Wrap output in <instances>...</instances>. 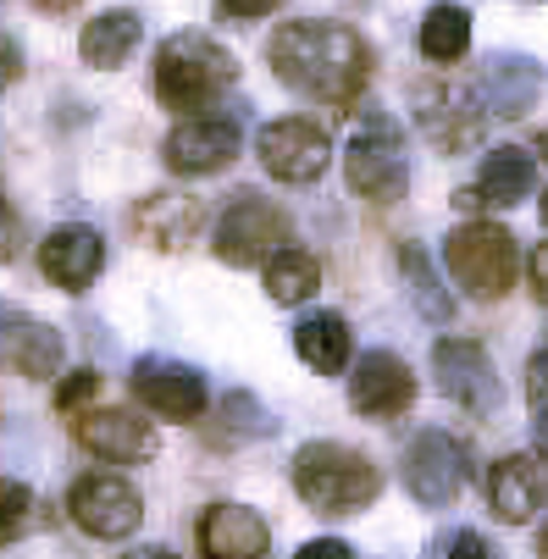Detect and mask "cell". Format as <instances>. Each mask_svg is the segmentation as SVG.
Listing matches in <instances>:
<instances>
[{
    "mask_svg": "<svg viewBox=\"0 0 548 559\" xmlns=\"http://www.w3.org/2000/svg\"><path fill=\"white\" fill-rule=\"evenodd\" d=\"M122 559H183V554L167 548V543H144V548H133V554H122Z\"/></svg>",
    "mask_w": 548,
    "mask_h": 559,
    "instance_id": "cell-38",
    "label": "cell"
},
{
    "mask_svg": "<svg viewBox=\"0 0 548 559\" xmlns=\"http://www.w3.org/2000/svg\"><path fill=\"white\" fill-rule=\"evenodd\" d=\"M100 266H106V245H100L95 227L67 222V227L45 233V245H39V272H45L61 294H90V283L100 277Z\"/></svg>",
    "mask_w": 548,
    "mask_h": 559,
    "instance_id": "cell-17",
    "label": "cell"
},
{
    "mask_svg": "<svg viewBox=\"0 0 548 559\" xmlns=\"http://www.w3.org/2000/svg\"><path fill=\"white\" fill-rule=\"evenodd\" d=\"M233 84H239V61H233L211 34H167L162 50H155V100L167 111L200 117Z\"/></svg>",
    "mask_w": 548,
    "mask_h": 559,
    "instance_id": "cell-2",
    "label": "cell"
},
{
    "mask_svg": "<svg viewBox=\"0 0 548 559\" xmlns=\"http://www.w3.org/2000/svg\"><path fill=\"white\" fill-rule=\"evenodd\" d=\"M465 488H472V449L443 427L416 432L405 449V493L421 510H449V504H460Z\"/></svg>",
    "mask_w": 548,
    "mask_h": 559,
    "instance_id": "cell-7",
    "label": "cell"
},
{
    "mask_svg": "<svg viewBox=\"0 0 548 559\" xmlns=\"http://www.w3.org/2000/svg\"><path fill=\"white\" fill-rule=\"evenodd\" d=\"M410 117H416V128H421L438 150L460 155V150H472V144L483 139L488 106H483L477 84H454V78H421V84L410 90Z\"/></svg>",
    "mask_w": 548,
    "mask_h": 559,
    "instance_id": "cell-8",
    "label": "cell"
},
{
    "mask_svg": "<svg viewBox=\"0 0 548 559\" xmlns=\"http://www.w3.org/2000/svg\"><path fill=\"white\" fill-rule=\"evenodd\" d=\"M477 95H483L488 117L515 122V117H526V111L537 106V95H543V67H537L532 56H521V50H499V56L483 61Z\"/></svg>",
    "mask_w": 548,
    "mask_h": 559,
    "instance_id": "cell-20",
    "label": "cell"
},
{
    "mask_svg": "<svg viewBox=\"0 0 548 559\" xmlns=\"http://www.w3.org/2000/svg\"><path fill=\"white\" fill-rule=\"evenodd\" d=\"M255 155L277 183H317L333 162V139L305 117H277L255 133Z\"/></svg>",
    "mask_w": 548,
    "mask_h": 559,
    "instance_id": "cell-12",
    "label": "cell"
},
{
    "mask_svg": "<svg viewBox=\"0 0 548 559\" xmlns=\"http://www.w3.org/2000/svg\"><path fill=\"white\" fill-rule=\"evenodd\" d=\"M294 355L310 366V371H322V377H338L355 355V333L338 310H317V316H305V322L294 328Z\"/></svg>",
    "mask_w": 548,
    "mask_h": 559,
    "instance_id": "cell-22",
    "label": "cell"
},
{
    "mask_svg": "<svg viewBox=\"0 0 548 559\" xmlns=\"http://www.w3.org/2000/svg\"><path fill=\"white\" fill-rule=\"evenodd\" d=\"M537 559H548V526H543V537H537Z\"/></svg>",
    "mask_w": 548,
    "mask_h": 559,
    "instance_id": "cell-40",
    "label": "cell"
},
{
    "mask_svg": "<svg viewBox=\"0 0 548 559\" xmlns=\"http://www.w3.org/2000/svg\"><path fill=\"white\" fill-rule=\"evenodd\" d=\"M294 559H355V548H349L344 537H310Z\"/></svg>",
    "mask_w": 548,
    "mask_h": 559,
    "instance_id": "cell-35",
    "label": "cell"
},
{
    "mask_svg": "<svg viewBox=\"0 0 548 559\" xmlns=\"http://www.w3.org/2000/svg\"><path fill=\"white\" fill-rule=\"evenodd\" d=\"M548 499V471L537 454H504L488 465V510L504 526H526Z\"/></svg>",
    "mask_w": 548,
    "mask_h": 559,
    "instance_id": "cell-19",
    "label": "cell"
},
{
    "mask_svg": "<svg viewBox=\"0 0 548 559\" xmlns=\"http://www.w3.org/2000/svg\"><path fill=\"white\" fill-rule=\"evenodd\" d=\"M344 178L355 194H366L371 205H400L410 189V139L400 128V117L388 111H366L344 144Z\"/></svg>",
    "mask_w": 548,
    "mask_h": 559,
    "instance_id": "cell-4",
    "label": "cell"
},
{
    "mask_svg": "<svg viewBox=\"0 0 548 559\" xmlns=\"http://www.w3.org/2000/svg\"><path fill=\"white\" fill-rule=\"evenodd\" d=\"M0 371L50 382L61 371V333L28 310H0Z\"/></svg>",
    "mask_w": 548,
    "mask_h": 559,
    "instance_id": "cell-16",
    "label": "cell"
},
{
    "mask_svg": "<svg viewBox=\"0 0 548 559\" xmlns=\"http://www.w3.org/2000/svg\"><path fill=\"white\" fill-rule=\"evenodd\" d=\"M294 493L317 510V515H355L366 504H377L382 493V471L333 438H317L294 454Z\"/></svg>",
    "mask_w": 548,
    "mask_h": 559,
    "instance_id": "cell-3",
    "label": "cell"
},
{
    "mask_svg": "<svg viewBox=\"0 0 548 559\" xmlns=\"http://www.w3.org/2000/svg\"><path fill=\"white\" fill-rule=\"evenodd\" d=\"M95 393H100V371L95 366H78V371H67V382H56V411L61 416H78V411H90Z\"/></svg>",
    "mask_w": 548,
    "mask_h": 559,
    "instance_id": "cell-31",
    "label": "cell"
},
{
    "mask_svg": "<svg viewBox=\"0 0 548 559\" xmlns=\"http://www.w3.org/2000/svg\"><path fill=\"white\" fill-rule=\"evenodd\" d=\"M133 227L150 238L155 250H183V245H194L200 227H205V205H200L194 194L162 189V194H144V200H139Z\"/></svg>",
    "mask_w": 548,
    "mask_h": 559,
    "instance_id": "cell-21",
    "label": "cell"
},
{
    "mask_svg": "<svg viewBox=\"0 0 548 559\" xmlns=\"http://www.w3.org/2000/svg\"><path fill=\"white\" fill-rule=\"evenodd\" d=\"M34 7H39V12H72L78 0H34Z\"/></svg>",
    "mask_w": 548,
    "mask_h": 559,
    "instance_id": "cell-39",
    "label": "cell"
},
{
    "mask_svg": "<svg viewBox=\"0 0 548 559\" xmlns=\"http://www.w3.org/2000/svg\"><path fill=\"white\" fill-rule=\"evenodd\" d=\"M526 405H532V443L548 460V344L526 360Z\"/></svg>",
    "mask_w": 548,
    "mask_h": 559,
    "instance_id": "cell-30",
    "label": "cell"
},
{
    "mask_svg": "<svg viewBox=\"0 0 548 559\" xmlns=\"http://www.w3.org/2000/svg\"><path fill=\"white\" fill-rule=\"evenodd\" d=\"M200 559H266L272 554V526L250 504H211L194 526Z\"/></svg>",
    "mask_w": 548,
    "mask_h": 559,
    "instance_id": "cell-18",
    "label": "cell"
},
{
    "mask_svg": "<svg viewBox=\"0 0 548 559\" xmlns=\"http://www.w3.org/2000/svg\"><path fill=\"white\" fill-rule=\"evenodd\" d=\"M261 272H266V299L272 305H305L310 294L322 288V261L310 250H294V245L277 250Z\"/></svg>",
    "mask_w": 548,
    "mask_h": 559,
    "instance_id": "cell-26",
    "label": "cell"
},
{
    "mask_svg": "<svg viewBox=\"0 0 548 559\" xmlns=\"http://www.w3.org/2000/svg\"><path fill=\"white\" fill-rule=\"evenodd\" d=\"M72 438H78V449H84V454H95L106 465H144V460L162 454L155 427L139 421L133 411H100V405H90V411L72 416Z\"/></svg>",
    "mask_w": 548,
    "mask_h": 559,
    "instance_id": "cell-14",
    "label": "cell"
},
{
    "mask_svg": "<svg viewBox=\"0 0 548 559\" xmlns=\"http://www.w3.org/2000/svg\"><path fill=\"white\" fill-rule=\"evenodd\" d=\"M294 238V222L277 200L255 194V189H239L227 200V211L216 216V233H211V250L222 266H266L277 250H288Z\"/></svg>",
    "mask_w": 548,
    "mask_h": 559,
    "instance_id": "cell-6",
    "label": "cell"
},
{
    "mask_svg": "<svg viewBox=\"0 0 548 559\" xmlns=\"http://www.w3.org/2000/svg\"><path fill=\"white\" fill-rule=\"evenodd\" d=\"M266 61L294 95L333 111H349L371 84V45L349 23H322V17L283 23L266 45Z\"/></svg>",
    "mask_w": 548,
    "mask_h": 559,
    "instance_id": "cell-1",
    "label": "cell"
},
{
    "mask_svg": "<svg viewBox=\"0 0 548 559\" xmlns=\"http://www.w3.org/2000/svg\"><path fill=\"white\" fill-rule=\"evenodd\" d=\"M465 50H472V12L454 7V0H438L421 17V56L432 67H454Z\"/></svg>",
    "mask_w": 548,
    "mask_h": 559,
    "instance_id": "cell-25",
    "label": "cell"
},
{
    "mask_svg": "<svg viewBox=\"0 0 548 559\" xmlns=\"http://www.w3.org/2000/svg\"><path fill=\"white\" fill-rule=\"evenodd\" d=\"M23 255V222H17V211L0 200V266L7 261H17Z\"/></svg>",
    "mask_w": 548,
    "mask_h": 559,
    "instance_id": "cell-33",
    "label": "cell"
},
{
    "mask_svg": "<svg viewBox=\"0 0 548 559\" xmlns=\"http://www.w3.org/2000/svg\"><path fill=\"white\" fill-rule=\"evenodd\" d=\"M239 144H245L239 111H200V117H183L167 133L162 162L178 178H211V173H222L233 155H239Z\"/></svg>",
    "mask_w": 548,
    "mask_h": 559,
    "instance_id": "cell-11",
    "label": "cell"
},
{
    "mask_svg": "<svg viewBox=\"0 0 548 559\" xmlns=\"http://www.w3.org/2000/svg\"><path fill=\"white\" fill-rule=\"evenodd\" d=\"M400 272H405V283H410V299H416V310L427 316V322H449L454 316V299H449V288L438 283V272H432V261H427V250L421 245H400Z\"/></svg>",
    "mask_w": 548,
    "mask_h": 559,
    "instance_id": "cell-27",
    "label": "cell"
},
{
    "mask_svg": "<svg viewBox=\"0 0 548 559\" xmlns=\"http://www.w3.org/2000/svg\"><path fill=\"white\" fill-rule=\"evenodd\" d=\"M543 222H548V189H543Z\"/></svg>",
    "mask_w": 548,
    "mask_h": 559,
    "instance_id": "cell-42",
    "label": "cell"
},
{
    "mask_svg": "<svg viewBox=\"0 0 548 559\" xmlns=\"http://www.w3.org/2000/svg\"><path fill=\"white\" fill-rule=\"evenodd\" d=\"M427 559H493V548H488V537H483V532H472V526H454V532L432 537Z\"/></svg>",
    "mask_w": 548,
    "mask_h": 559,
    "instance_id": "cell-32",
    "label": "cell"
},
{
    "mask_svg": "<svg viewBox=\"0 0 548 559\" xmlns=\"http://www.w3.org/2000/svg\"><path fill=\"white\" fill-rule=\"evenodd\" d=\"M139 39H144V23L117 7V12H100L95 23H84V34H78V56H84L90 67H100V72H117L139 50Z\"/></svg>",
    "mask_w": 548,
    "mask_h": 559,
    "instance_id": "cell-23",
    "label": "cell"
},
{
    "mask_svg": "<svg viewBox=\"0 0 548 559\" xmlns=\"http://www.w3.org/2000/svg\"><path fill=\"white\" fill-rule=\"evenodd\" d=\"M443 261H449V277L472 299H504L521 272V245L510 227L472 216L443 238Z\"/></svg>",
    "mask_w": 548,
    "mask_h": 559,
    "instance_id": "cell-5",
    "label": "cell"
},
{
    "mask_svg": "<svg viewBox=\"0 0 548 559\" xmlns=\"http://www.w3.org/2000/svg\"><path fill=\"white\" fill-rule=\"evenodd\" d=\"M272 432H277V421L261 411L255 393H227V399H222V438L255 443V438H272Z\"/></svg>",
    "mask_w": 548,
    "mask_h": 559,
    "instance_id": "cell-28",
    "label": "cell"
},
{
    "mask_svg": "<svg viewBox=\"0 0 548 559\" xmlns=\"http://www.w3.org/2000/svg\"><path fill=\"white\" fill-rule=\"evenodd\" d=\"M349 405L366 421H394L416 405V377L394 349H366L349 371Z\"/></svg>",
    "mask_w": 548,
    "mask_h": 559,
    "instance_id": "cell-15",
    "label": "cell"
},
{
    "mask_svg": "<svg viewBox=\"0 0 548 559\" xmlns=\"http://www.w3.org/2000/svg\"><path fill=\"white\" fill-rule=\"evenodd\" d=\"M283 7V0H222V12L227 17H239V23H255V17H272Z\"/></svg>",
    "mask_w": 548,
    "mask_h": 559,
    "instance_id": "cell-36",
    "label": "cell"
},
{
    "mask_svg": "<svg viewBox=\"0 0 548 559\" xmlns=\"http://www.w3.org/2000/svg\"><path fill=\"white\" fill-rule=\"evenodd\" d=\"M34 488L28 483H12V476H0V543H17L28 526H34Z\"/></svg>",
    "mask_w": 548,
    "mask_h": 559,
    "instance_id": "cell-29",
    "label": "cell"
},
{
    "mask_svg": "<svg viewBox=\"0 0 548 559\" xmlns=\"http://www.w3.org/2000/svg\"><path fill=\"white\" fill-rule=\"evenodd\" d=\"M537 150H543V162H548V133H543V139H537Z\"/></svg>",
    "mask_w": 548,
    "mask_h": 559,
    "instance_id": "cell-41",
    "label": "cell"
},
{
    "mask_svg": "<svg viewBox=\"0 0 548 559\" xmlns=\"http://www.w3.org/2000/svg\"><path fill=\"white\" fill-rule=\"evenodd\" d=\"M432 377H438V393L449 405L477 416V421L499 416V405H504L499 371H493V360L477 338H438L432 344Z\"/></svg>",
    "mask_w": 548,
    "mask_h": 559,
    "instance_id": "cell-9",
    "label": "cell"
},
{
    "mask_svg": "<svg viewBox=\"0 0 548 559\" xmlns=\"http://www.w3.org/2000/svg\"><path fill=\"white\" fill-rule=\"evenodd\" d=\"M532 288H537V299L548 305V245H537V255H532Z\"/></svg>",
    "mask_w": 548,
    "mask_h": 559,
    "instance_id": "cell-37",
    "label": "cell"
},
{
    "mask_svg": "<svg viewBox=\"0 0 548 559\" xmlns=\"http://www.w3.org/2000/svg\"><path fill=\"white\" fill-rule=\"evenodd\" d=\"M67 515L95 543H122V537L139 532L144 499L133 493V483H122V476H111V471H84L67 488Z\"/></svg>",
    "mask_w": 548,
    "mask_h": 559,
    "instance_id": "cell-10",
    "label": "cell"
},
{
    "mask_svg": "<svg viewBox=\"0 0 548 559\" xmlns=\"http://www.w3.org/2000/svg\"><path fill=\"white\" fill-rule=\"evenodd\" d=\"M23 78V50L12 45V34H0V95Z\"/></svg>",
    "mask_w": 548,
    "mask_h": 559,
    "instance_id": "cell-34",
    "label": "cell"
},
{
    "mask_svg": "<svg viewBox=\"0 0 548 559\" xmlns=\"http://www.w3.org/2000/svg\"><path fill=\"white\" fill-rule=\"evenodd\" d=\"M133 399L162 421H200L211 405V388H205V371H194L183 360L144 355V360H133Z\"/></svg>",
    "mask_w": 548,
    "mask_h": 559,
    "instance_id": "cell-13",
    "label": "cell"
},
{
    "mask_svg": "<svg viewBox=\"0 0 548 559\" xmlns=\"http://www.w3.org/2000/svg\"><path fill=\"white\" fill-rule=\"evenodd\" d=\"M472 189L483 194V205H521L537 189V162H532L521 144H499L488 162H483V173H477Z\"/></svg>",
    "mask_w": 548,
    "mask_h": 559,
    "instance_id": "cell-24",
    "label": "cell"
}]
</instances>
